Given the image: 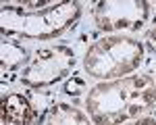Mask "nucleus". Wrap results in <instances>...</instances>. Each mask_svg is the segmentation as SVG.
I'll return each mask as SVG.
<instances>
[{
	"instance_id": "nucleus-3",
	"label": "nucleus",
	"mask_w": 156,
	"mask_h": 125,
	"mask_svg": "<svg viewBox=\"0 0 156 125\" xmlns=\"http://www.w3.org/2000/svg\"><path fill=\"white\" fill-rule=\"evenodd\" d=\"M144 61V44L135 38L115 34L94 40L83 54L85 75L98 81L121 79L133 73Z\"/></svg>"
},
{
	"instance_id": "nucleus-8",
	"label": "nucleus",
	"mask_w": 156,
	"mask_h": 125,
	"mask_svg": "<svg viewBox=\"0 0 156 125\" xmlns=\"http://www.w3.org/2000/svg\"><path fill=\"white\" fill-rule=\"evenodd\" d=\"M92 123L94 121L81 109H77L75 104L58 102L48 111V117H46L44 125H92Z\"/></svg>"
},
{
	"instance_id": "nucleus-4",
	"label": "nucleus",
	"mask_w": 156,
	"mask_h": 125,
	"mask_svg": "<svg viewBox=\"0 0 156 125\" xmlns=\"http://www.w3.org/2000/svg\"><path fill=\"white\" fill-rule=\"evenodd\" d=\"M77 65L75 50L65 44L46 46L34 52L29 62L19 71V81L27 88L42 90L67 79Z\"/></svg>"
},
{
	"instance_id": "nucleus-9",
	"label": "nucleus",
	"mask_w": 156,
	"mask_h": 125,
	"mask_svg": "<svg viewBox=\"0 0 156 125\" xmlns=\"http://www.w3.org/2000/svg\"><path fill=\"white\" fill-rule=\"evenodd\" d=\"M81 92H87V90H85V79L73 75V79H69L67 86H65V94H69V96H79Z\"/></svg>"
},
{
	"instance_id": "nucleus-10",
	"label": "nucleus",
	"mask_w": 156,
	"mask_h": 125,
	"mask_svg": "<svg viewBox=\"0 0 156 125\" xmlns=\"http://www.w3.org/2000/svg\"><path fill=\"white\" fill-rule=\"evenodd\" d=\"M125 125H156V121L152 117H144V119H137V121H133V123H125Z\"/></svg>"
},
{
	"instance_id": "nucleus-1",
	"label": "nucleus",
	"mask_w": 156,
	"mask_h": 125,
	"mask_svg": "<svg viewBox=\"0 0 156 125\" xmlns=\"http://www.w3.org/2000/svg\"><path fill=\"white\" fill-rule=\"evenodd\" d=\"M156 106V81L150 75H127L98 81L85 94V109L94 125H125L144 119Z\"/></svg>"
},
{
	"instance_id": "nucleus-12",
	"label": "nucleus",
	"mask_w": 156,
	"mask_h": 125,
	"mask_svg": "<svg viewBox=\"0 0 156 125\" xmlns=\"http://www.w3.org/2000/svg\"><path fill=\"white\" fill-rule=\"evenodd\" d=\"M154 81H156V79H154Z\"/></svg>"
},
{
	"instance_id": "nucleus-5",
	"label": "nucleus",
	"mask_w": 156,
	"mask_h": 125,
	"mask_svg": "<svg viewBox=\"0 0 156 125\" xmlns=\"http://www.w3.org/2000/svg\"><path fill=\"white\" fill-rule=\"evenodd\" d=\"M94 23L106 36L117 31H140L150 19V4L144 0H100L92 9Z\"/></svg>"
},
{
	"instance_id": "nucleus-2",
	"label": "nucleus",
	"mask_w": 156,
	"mask_h": 125,
	"mask_svg": "<svg viewBox=\"0 0 156 125\" xmlns=\"http://www.w3.org/2000/svg\"><path fill=\"white\" fill-rule=\"evenodd\" d=\"M81 17V4L65 2H4L0 9V29L6 38L54 40L69 31Z\"/></svg>"
},
{
	"instance_id": "nucleus-6",
	"label": "nucleus",
	"mask_w": 156,
	"mask_h": 125,
	"mask_svg": "<svg viewBox=\"0 0 156 125\" xmlns=\"http://www.w3.org/2000/svg\"><path fill=\"white\" fill-rule=\"evenodd\" d=\"M34 119V109L27 96L12 92L2 98V125H29Z\"/></svg>"
},
{
	"instance_id": "nucleus-11",
	"label": "nucleus",
	"mask_w": 156,
	"mask_h": 125,
	"mask_svg": "<svg viewBox=\"0 0 156 125\" xmlns=\"http://www.w3.org/2000/svg\"><path fill=\"white\" fill-rule=\"evenodd\" d=\"M148 44L152 46V50H156V25L148 31Z\"/></svg>"
},
{
	"instance_id": "nucleus-7",
	"label": "nucleus",
	"mask_w": 156,
	"mask_h": 125,
	"mask_svg": "<svg viewBox=\"0 0 156 125\" xmlns=\"http://www.w3.org/2000/svg\"><path fill=\"white\" fill-rule=\"evenodd\" d=\"M29 62V52L25 46H21L19 42L2 38L0 42V65H2V75L6 77L12 71L23 69L25 65Z\"/></svg>"
}]
</instances>
